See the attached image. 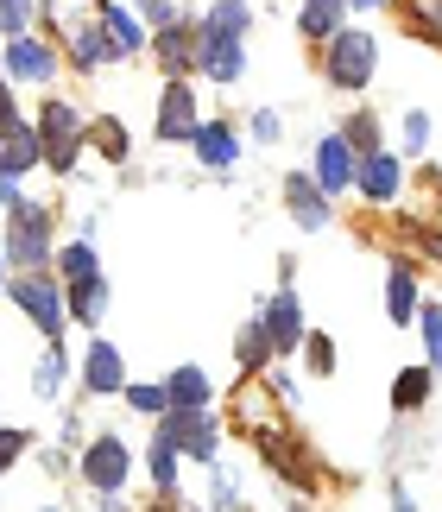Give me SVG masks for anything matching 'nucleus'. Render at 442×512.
<instances>
[{"mask_svg":"<svg viewBox=\"0 0 442 512\" xmlns=\"http://www.w3.org/2000/svg\"><path fill=\"white\" fill-rule=\"evenodd\" d=\"M38 146H45V171L57 177H70V165L83 159V133H89V114L76 108V102H45L38 108Z\"/></svg>","mask_w":442,"mask_h":512,"instance_id":"1","label":"nucleus"},{"mask_svg":"<svg viewBox=\"0 0 442 512\" xmlns=\"http://www.w3.org/2000/svg\"><path fill=\"white\" fill-rule=\"evenodd\" d=\"M0 253H7V266H19V272H45V260H51V209H38V203L7 209V241H0Z\"/></svg>","mask_w":442,"mask_h":512,"instance_id":"2","label":"nucleus"},{"mask_svg":"<svg viewBox=\"0 0 442 512\" xmlns=\"http://www.w3.org/2000/svg\"><path fill=\"white\" fill-rule=\"evenodd\" d=\"M373 70H379V38L341 26V32L329 38V51H323V76H329L335 89H367Z\"/></svg>","mask_w":442,"mask_h":512,"instance_id":"3","label":"nucleus"},{"mask_svg":"<svg viewBox=\"0 0 442 512\" xmlns=\"http://www.w3.org/2000/svg\"><path fill=\"white\" fill-rule=\"evenodd\" d=\"M13 304L26 310V323L38 329V336H64V323H70V310H64V285L51 279V272H19L13 279Z\"/></svg>","mask_w":442,"mask_h":512,"instance_id":"4","label":"nucleus"},{"mask_svg":"<svg viewBox=\"0 0 442 512\" xmlns=\"http://www.w3.org/2000/svg\"><path fill=\"white\" fill-rule=\"evenodd\" d=\"M83 481L95 487V494H127V475H133V449L120 437H89L83 443Z\"/></svg>","mask_w":442,"mask_h":512,"instance_id":"5","label":"nucleus"},{"mask_svg":"<svg viewBox=\"0 0 442 512\" xmlns=\"http://www.w3.org/2000/svg\"><path fill=\"white\" fill-rule=\"evenodd\" d=\"M165 437L184 449L190 462H215L221 456V418H209V411H165Z\"/></svg>","mask_w":442,"mask_h":512,"instance_id":"6","label":"nucleus"},{"mask_svg":"<svg viewBox=\"0 0 442 512\" xmlns=\"http://www.w3.org/2000/svg\"><path fill=\"white\" fill-rule=\"evenodd\" d=\"M0 70H7V83H51L57 76V45L51 38H7V57H0Z\"/></svg>","mask_w":442,"mask_h":512,"instance_id":"7","label":"nucleus"},{"mask_svg":"<svg viewBox=\"0 0 442 512\" xmlns=\"http://www.w3.org/2000/svg\"><path fill=\"white\" fill-rule=\"evenodd\" d=\"M259 336H266V348L272 354H291V348H304V310H297V298L291 291H278V298H266L259 304Z\"/></svg>","mask_w":442,"mask_h":512,"instance_id":"8","label":"nucleus"},{"mask_svg":"<svg viewBox=\"0 0 442 512\" xmlns=\"http://www.w3.org/2000/svg\"><path fill=\"white\" fill-rule=\"evenodd\" d=\"M285 209H291V222L304 228V234H323L335 222V209H329V190L316 184L310 171H291L285 177Z\"/></svg>","mask_w":442,"mask_h":512,"instance_id":"9","label":"nucleus"},{"mask_svg":"<svg viewBox=\"0 0 442 512\" xmlns=\"http://www.w3.org/2000/svg\"><path fill=\"white\" fill-rule=\"evenodd\" d=\"M196 127H203V114H196V95H190V83L177 76V83H165V95H158V140H196Z\"/></svg>","mask_w":442,"mask_h":512,"instance_id":"10","label":"nucleus"},{"mask_svg":"<svg viewBox=\"0 0 442 512\" xmlns=\"http://www.w3.org/2000/svg\"><path fill=\"white\" fill-rule=\"evenodd\" d=\"M196 70L215 76V83H240V70H247V45L209 32V26H196Z\"/></svg>","mask_w":442,"mask_h":512,"instance_id":"11","label":"nucleus"},{"mask_svg":"<svg viewBox=\"0 0 442 512\" xmlns=\"http://www.w3.org/2000/svg\"><path fill=\"white\" fill-rule=\"evenodd\" d=\"M83 392H95V399H120V392H127V361H120V348L102 342V336L83 354Z\"/></svg>","mask_w":442,"mask_h":512,"instance_id":"12","label":"nucleus"},{"mask_svg":"<svg viewBox=\"0 0 442 512\" xmlns=\"http://www.w3.org/2000/svg\"><path fill=\"white\" fill-rule=\"evenodd\" d=\"M354 165H360L354 146L341 140V133H323V140H316V159H310V177L335 196V190H354Z\"/></svg>","mask_w":442,"mask_h":512,"instance_id":"13","label":"nucleus"},{"mask_svg":"<svg viewBox=\"0 0 442 512\" xmlns=\"http://www.w3.org/2000/svg\"><path fill=\"white\" fill-rule=\"evenodd\" d=\"M398 184H405V159H392V152H367V159L354 165V190L367 196V203H392Z\"/></svg>","mask_w":442,"mask_h":512,"instance_id":"14","label":"nucleus"},{"mask_svg":"<svg viewBox=\"0 0 442 512\" xmlns=\"http://www.w3.org/2000/svg\"><path fill=\"white\" fill-rule=\"evenodd\" d=\"M38 165H45V146H38V127L32 121H19V127L0 133V177H26Z\"/></svg>","mask_w":442,"mask_h":512,"instance_id":"15","label":"nucleus"},{"mask_svg":"<svg viewBox=\"0 0 442 512\" xmlns=\"http://www.w3.org/2000/svg\"><path fill=\"white\" fill-rule=\"evenodd\" d=\"M108 298H114L108 272H95V279H76V285H64V310H70V323H83V329H95V323L108 317Z\"/></svg>","mask_w":442,"mask_h":512,"instance_id":"16","label":"nucleus"},{"mask_svg":"<svg viewBox=\"0 0 442 512\" xmlns=\"http://www.w3.org/2000/svg\"><path fill=\"white\" fill-rule=\"evenodd\" d=\"M190 146H196V159H203V171H228V165L240 159V133H234L228 121H203Z\"/></svg>","mask_w":442,"mask_h":512,"instance_id":"17","label":"nucleus"},{"mask_svg":"<svg viewBox=\"0 0 442 512\" xmlns=\"http://www.w3.org/2000/svg\"><path fill=\"white\" fill-rule=\"evenodd\" d=\"M102 19H95V26H102V38H108V51H120V57H133V51H146V26H139V19L120 7V0H108V7H95Z\"/></svg>","mask_w":442,"mask_h":512,"instance_id":"18","label":"nucleus"},{"mask_svg":"<svg viewBox=\"0 0 442 512\" xmlns=\"http://www.w3.org/2000/svg\"><path fill=\"white\" fill-rule=\"evenodd\" d=\"M158 64H165L171 83H177L184 70H196V26H184V19H177V26L158 32Z\"/></svg>","mask_w":442,"mask_h":512,"instance_id":"19","label":"nucleus"},{"mask_svg":"<svg viewBox=\"0 0 442 512\" xmlns=\"http://www.w3.org/2000/svg\"><path fill=\"white\" fill-rule=\"evenodd\" d=\"M165 399H171V411H209V373L203 367H171Z\"/></svg>","mask_w":442,"mask_h":512,"instance_id":"20","label":"nucleus"},{"mask_svg":"<svg viewBox=\"0 0 442 512\" xmlns=\"http://www.w3.org/2000/svg\"><path fill=\"white\" fill-rule=\"evenodd\" d=\"M177 462H184V449H177L165 437V424H158L152 430V449H146V468H152V487H158V494H171V487H177Z\"/></svg>","mask_w":442,"mask_h":512,"instance_id":"21","label":"nucleus"},{"mask_svg":"<svg viewBox=\"0 0 442 512\" xmlns=\"http://www.w3.org/2000/svg\"><path fill=\"white\" fill-rule=\"evenodd\" d=\"M64 38H70V51H76V70H83V76H95V70H102L108 57H114V51H108V38H102V26H89V19H83V26H70Z\"/></svg>","mask_w":442,"mask_h":512,"instance_id":"22","label":"nucleus"},{"mask_svg":"<svg viewBox=\"0 0 442 512\" xmlns=\"http://www.w3.org/2000/svg\"><path fill=\"white\" fill-rule=\"evenodd\" d=\"M341 19H348V0H304V13H297V32H304V38H335Z\"/></svg>","mask_w":442,"mask_h":512,"instance_id":"23","label":"nucleus"},{"mask_svg":"<svg viewBox=\"0 0 442 512\" xmlns=\"http://www.w3.org/2000/svg\"><path fill=\"white\" fill-rule=\"evenodd\" d=\"M430 392H436V373H430V367H405V373L392 380V411H424Z\"/></svg>","mask_w":442,"mask_h":512,"instance_id":"24","label":"nucleus"},{"mask_svg":"<svg viewBox=\"0 0 442 512\" xmlns=\"http://www.w3.org/2000/svg\"><path fill=\"white\" fill-rule=\"evenodd\" d=\"M259 456H266L285 481H297V487H310L316 475H310V462H304V449H291L285 437H259Z\"/></svg>","mask_w":442,"mask_h":512,"instance_id":"25","label":"nucleus"},{"mask_svg":"<svg viewBox=\"0 0 442 512\" xmlns=\"http://www.w3.org/2000/svg\"><path fill=\"white\" fill-rule=\"evenodd\" d=\"M386 310H392V323H417V272H411V266H392V279H386Z\"/></svg>","mask_w":442,"mask_h":512,"instance_id":"26","label":"nucleus"},{"mask_svg":"<svg viewBox=\"0 0 442 512\" xmlns=\"http://www.w3.org/2000/svg\"><path fill=\"white\" fill-rule=\"evenodd\" d=\"M95 272H102V260H95L89 234H83V241H70L64 253H57V279H64V285H76V279H95Z\"/></svg>","mask_w":442,"mask_h":512,"instance_id":"27","label":"nucleus"},{"mask_svg":"<svg viewBox=\"0 0 442 512\" xmlns=\"http://www.w3.org/2000/svg\"><path fill=\"white\" fill-rule=\"evenodd\" d=\"M341 140L354 146V159H367V152H379V114H373V108L348 114V127H341Z\"/></svg>","mask_w":442,"mask_h":512,"instance_id":"28","label":"nucleus"},{"mask_svg":"<svg viewBox=\"0 0 442 512\" xmlns=\"http://www.w3.org/2000/svg\"><path fill=\"white\" fill-rule=\"evenodd\" d=\"M247 19H253V13L240 7V0H215L203 26H209V32H221V38H247Z\"/></svg>","mask_w":442,"mask_h":512,"instance_id":"29","label":"nucleus"},{"mask_svg":"<svg viewBox=\"0 0 442 512\" xmlns=\"http://www.w3.org/2000/svg\"><path fill=\"white\" fill-rule=\"evenodd\" d=\"M57 386H64V348H45V361H38V373H32V392L38 399H57Z\"/></svg>","mask_w":442,"mask_h":512,"instance_id":"30","label":"nucleus"},{"mask_svg":"<svg viewBox=\"0 0 442 512\" xmlns=\"http://www.w3.org/2000/svg\"><path fill=\"white\" fill-rule=\"evenodd\" d=\"M120 399H127V405L139 411V418H165V411H171L165 386H133V380H127V392H120Z\"/></svg>","mask_w":442,"mask_h":512,"instance_id":"31","label":"nucleus"},{"mask_svg":"<svg viewBox=\"0 0 442 512\" xmlns=\"http://www.w3.org/2000/svg\"><path fill=\"white\" fill-rule=\"evenodd\" d=\"M417 323H424V348H430V373L442 367V304H417Z\"/></svg>","mask_w":442,"mask_h":512,"instance_id":"32","label":"nucleus"},{"mask_svg":"<svg viewBox=\"0 0 442 512\" xmlns=\"http://www.w3.org/2000/svg\"><path fill=\"white\" fill-rule=\"evenodd\" d=\"M32 13H38V0H0V32H7V38H26Z\"/></svg>","mask_w":442,"mask_h":512,"instance_id":"33","label":"nucleus"},{"mask_svg":"<svg viewBox=\"0 0 442 512\" xmlns=\"http://www.w3.org/2000/svg\"><path fill=\"white\" fill-rule=\"evenodd\" d=\"M304 361H310L316 380H329V373H335V342L329 336H304Z\"/></svg>","mask_w":442,"mask_h":512,"instance_id":"34","label":"nucleus"},{"mask_svg":"<svg viewBox=\"0 0 442 512\" xmlns=\"http://www.w3.org/2000/svg\"><path fill=\"white\" fill-rule=\"evenodd\" d=\"M26 449H32V437H26V430H13V424H0V468H13L19 456H26Z\"/></svg>","mask_w":442,"mask_h":512,"instance_id":"35","label":"nucleus"},{"mask_svg":"<svg viewBox=\"0 0 442 512\" xmlns=\"http://www.w3.org/2000/svg\"><path fill=\"white\" fill-rule=\"evenodd\" d=\"M240 361H247L253 373L272 367V348H266V336H259V329H247V336H240Z\"/></svg>","mask_w":442,"mask_h":512,"instance_id":"36","label":"nucleus"},{"mask_svg":"<svg viewBox=\"0 0 442 512\" xmlns=\"http://www.w3.org/2000/svg\"><path fill=\"white\" fill-rule=\"evenodd\" d=\"M95 140H102V152H108L114 165L127 159V127H114V121H102V127H95Z\"/></svg>","mask_w":442,"mask_h":512,"instance_id":"37","label":"nucleus"},{"mask_svg":"<svg viewBox=\"0 0 442 512\" xmlns=\"http://www.w3.org/2000/svg\"><path fill=\"white\" fill-rule=\"evenodd\" d=\"M424 146H430V114L417 108L411 121H405V152H424Z\"/></svg>","mask_w":442,"mask_h":512,"instance_id":"38","label":"nucleus"},{"mask_svg":"<svg viewBox=\"0 0 442 512\" xmlns=\"http://www.w3.org/2000/svg\"><path fill=\"white\" fill-rule=\"evenodd\" d=\"M139 13H146V19H152L158 32H165V26H177V19H184V13L171 7V0H139Z\"/></svg>","mask_w":442,"mask_h":512,"instance_id":"39","label":"nucleus"},{"mask_svg":"<svg viewBox=\"0 0 442 512\" xmlns=\"http://www.w3.org/2000/svg\"><path fill=\"white\" fill-rule=\"evenodd\" d=\"M209 500L215 506H234L240 494H234V475H228V468H215V475H209Z\"/></svg>","mask_w":442,"mask_h":512,"instance_id":"40","label":"nucleus"},{"mask_svg":"<svg viewBox=\"0 0 442 512\" xmlns=\"http://www.w3.org/2000/svg\"><path fill=\"white\" fill-rule=\"evenodd\" d=\"M19 127V102H13V83H7V70H0V133Z\"/></svg>","mask_w":442,"mask_h":512,"instance_id":"41","label":"nucleus"},{"mask_svg":"<svg viewBox=\"0 0 442 512\" xmlns=\"http://www.w3.org/2000/svg\"><path fill=\"white\" fill-rule=\"evenodd\" d=\"M253 133H259V140H266V146H272V140H278V133H285V121H278V114H272V108H259V114H253Z\"/></svg>","mask_w":442,"mask_h":512,"instance_id":"42","label":"nucleus"},{"mask_svg":"<svg viewBox=\"0 0 442 512\" xmlns=\"http://www.w3.org/2000/svg\"><path fill=\"white\" fill-rule=\"evenodd\" d=\"M57 443H64V449H70V443H83V418H76V411H70L64 424H57Z\"/></svg>","mask_w":442,"mask_h":512,"instance_id":"43","label":"nucleus"},{"mask_svg":"<svg viewBox=\"0 0 442 512\" xmlns=\"http://www.w3.org/2000/svg\"><path fill=\"white\" fill-rule=\"evenodd\" d=\"M392 506H398V512H417V500L405 494V487H392Z\"/></svg>","mask_w":442,"mask_h":512,"instance_id":"44","label":"nucleus"},{"mask_svg":"<svg viewBox=\"0 0 442 512\" xmlns=\"http://www.w3.org/2000/svg\"><path fill=\"white\" fill-rule=\"evenodd\" d=\"M102 512H127V494H102Z\"/></svg>","mask_w":442,"mask_h":512,"instance_id":"45","label":"nucleus"},{"mask_svg":"<svg viewBox=\"0 0 442 512\" xmlns=\"http://www.w3.org/2000/svg\"><path fill=\"white\" fill-rule=\"evenodd\" d=\"M373 7H386V0H348V13H373Z\"/></svg>","mask_w":442,"mask_h":512,"instance_id":"46","label":"nucleus"},{"mask_svg":"<svg viewBox=\"0 0 442 512\" xmlns=\"http://www.w3.org/2000/svg\"><path fill=\"white\" fill-rule=\"evenodd\" d=\"M0 285H7V253H0Z\"/></svg>","mask_w":442,"mask_h":512,"instance_id":"47","label":"nucleus"},{"mask_svg":"<svg viewBox=\"0 0 442 512\" xmlns=\"http://www.w3.org/2000/svg\"><path fill=\"white\" fill-rule=\"evenodd\" d=\"M45 512H51V506H45Z\"/></svg>","mask_w":442,"mask_h":512,"instance_id":"48","label":"nucleus"}]
</instances>
